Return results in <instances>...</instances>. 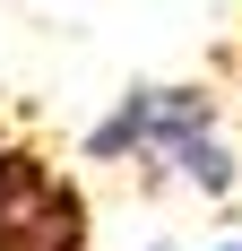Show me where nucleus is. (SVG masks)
<instances>
[{"label":"nucleus","mask_w":242,"mask_h":251,"mask_svg":"<svg viewBox=\"0 0 242 251\" xmlns=\"http://www.w3.org/2000/svg\"><path fill=\"white\" fill-rule=\"evenodd\" d=\"M87 156L96 165H139L147 182L191 191V200H234L242 191V156L225 139V104L199 78H147V87L113 96V113L87 130Z\"/></svg>","instance_id":"nucleus-1"},{"label":"nucleus","mask_w":242,"mask_h":251,"mask_svg":"<svg viewBox=\"0 0 242 251\" xmlns=\"http://www.w3.org/2000/svg\"><path fill=\"white\" fill-rule=\"evenodd\" d=\"M96 217L52 156L35 148H0V251H87Z\"/></svg>","instance_id":"nucleus-2"},{"label":"nucleus","mask_w":242,"mask_h":251,"mask_svg":"<svg viewBox=\"0 0 242 251\" xmlns=\"http://www.w3.org/2000/svg\"><path fill=\"white\" fill-rule=\"evenodd\" d=\"M199 251H242V234H217V243H199Z\"/></svg>","instance_id":"nucleus-3"}]
</instances>
